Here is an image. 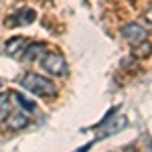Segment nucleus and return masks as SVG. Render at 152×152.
<instances>
[{
	"label": "nucleus",
	"instance_id": "1",
	"mask_svg": "<svg viewBox=\"0 0 152 152\" xmlns=\"http://www.w3.org/2000/svg\"><path fill=\"white\" fill-rule=\"evenodd\" d=\"M20 85H23L26 91H33L35 95H43V97H53L57 94V85L47 79L45 75H39V73H24L20 77Z\"/></svg>",
	"mask_w": 152,
	"mask_h": 152
},
{
	"label": "nucleus",
	"instance_id": "2",
	"mask_svg": "<svg viewBox=\"0 0 152 152\" xmlns=\"http://www.w3.org/2000/svg\"><path fill=\"white\" fill-rule=\"evenodd\" d=\"M41 65H43V69L51 73V75H65L67 73V63H65V59L61 53H43V57H41Z\"/></svg>",
	"mask_w": 152,
	"mask_h": 152
},
{
	"label": "nucleus",
	"instance_id": "3",
	"mask_svg": "<svg viewBox=\"0 0 152 152\" xmlns=\"http://www.w3.org/2000/svg\"><path fill=\"white\" fill-rule=\"evenodd\" d=\"M122 37H124L126 41H130V43L138 45V43H142V41L148 37V31H146L144 26H140L138 23H128V24L122 26Z\"/></svg>",
	"mask_w": 152,
	"mask_h": 152
},
{
	"label": "nucleus",
	"instance_id": "4",
	"mask_svg": "<svg viewBox=\"0 0 152 152\" xmlns=\"http://www.w3.org/2000/svg\"><path fill=\"white\" fill-rule=\"evenodd\" d=\"M35 18H37V14L33 8H18V10L14 12V16L6 18V24L8 26H26V24L33 23Z\"/></svg>",
	"mask_w": 152,
	"mask_h": 152
},
{
	"label": "nucleus",
	"instance_id": "5",
	"mask_svg": "<svg viewBox=\"0 0 152 152\" xmlns=\"http://www.w3.org/2000/svg\"><path fill=\"white\" fill-rule=\"evenodd\" d=\"M26 49V39L24 37H12L4 43V53L10 57H20Z\"/></svg>",
	"mask_w": 152,
	"mask_h": 152
},
{
	"label": "nucleus",
	"instance_id": "6",
	"mask_svg": "<svg viewBox=\"0 0 152 152\" xmlns=\"http://www.w3.org/2000/svg\"><path fill=\"white\" fill-rule=\"evenodd\" d=\"M28 126V118L24 114H8L4 118V130L8 132H18V130H24Z\"/></svg>",
	"mask_w": 152,
	"mask_h": 152
},
{
	"label": "nucleus",
	"instance_id": "7",
	"mask_svg": "<svg viewBox=\"0 0 152 152\" xmlns=\"http://www.w3.org/2000/svg\"><path fill=\"white\" fill-rule=\"evenodd\" d=\"M126 124H128V120H126V116H118L116 120H112L107 126H104V130L97 134V138H104V136H110V134H116V132H120V130L126 128Z\"/></svg>",
	"mask_w": 152,
	"mask_h": 152
},
{
	"label": "nucleus",
	"instance_id": "8",
	"mask_svg": "<svg viewBox=\"0 0 152 152\" xmlns=\"http://www.w3.org/2000/svg\"><path fill=\"white\" fill-rule=\"evenodd\" d=\"M43 53H45V43H31V45H26L23 57L26 61H37L43 57Z\"/></svg>",
	"mask_w": 152,
	"mask_h": 152
},
{
	"label": "nucleus",
	"instance_id": "9",
	"mask_svg": "<svg viewBox=\"0 0 152 152\" xmlns=\"http://www.w3.org/2000/svg\"><path fill=\"white\" fill-rule=\"evenodd\" d=\"M12 110V102L8 94H0V118H6Z\"/></svg>",
	"mask_w": 152,
	"mask_h": 152
},
{
	"label": "nucleus",
	"instance_id": "10",
	"mask_svg": "<svg viewBox=\"0 0 152 152\" xmlns=\"http://www.w3.org/2000/svg\"><path fill=\"white\" fill-rule=\"evenodd\" d=\"M14 99H16V102H18V104L23 105V110L24 112H28V114H31V112H35V102H33V99H26V97H24L23 94H18V91H16V94H14Z\"/></svg>",
	"mask_w": 152,
	"mask_h": 152
},
{
	"label": "nucleus",
	"instance_id": "11",
	"mask_svg": "<svg viewBox=\"0 0 152 152\" xmlns=\"http://www.w3.org/2000/svg\"><path fill=\"white\" fill-rule=\"evenodd\" d=\"M150 51H152V47L148 45V43H144V41H142V47L138 45V47L134 49V55H136V57H140V59H144V57H148V53H150Z\"/></svg>",
	"mask_w": 152,
	"mask_h": 152
},
{
	"label": "nucleus",
	"instance_id": "12",
	"mask_svg": "<svg viewBox=\"0 0 152 152\" xmlns=\"http://www.w3.org/2000/svg\"><path fill=\"white\" fill-rule=\"evenodd\" d=\"M144 20L148 24H152V6H148V8L144 10Z\"/></svg>",
	"mask_w": 152,
	"mask_h": 152
},
{
	"label": "nucleus",
	"instance_id": "13",
	"mask_svg": "<svg viewBox=\"0 0 152 152\" xmlns=\"http://www.w3.org/2000/svg\"><path fill=\"white\" fill-rule=\"evenodd\" d=\"M0 87H2V79H0Z\"/></svg>",
	"mask_w": 152,
	"mask_h": 152
}]
</instances>
